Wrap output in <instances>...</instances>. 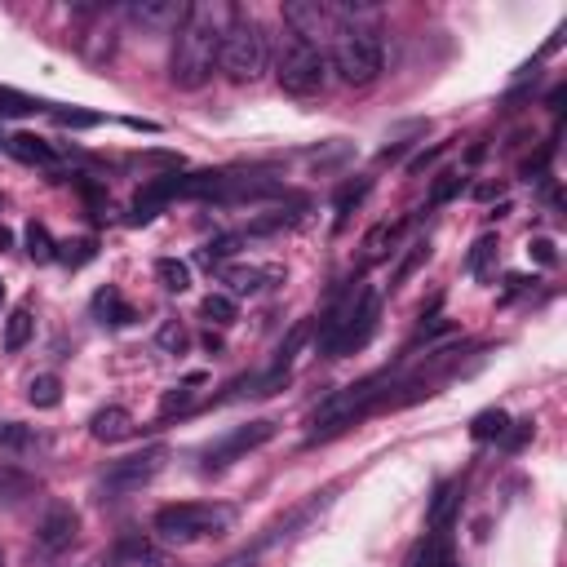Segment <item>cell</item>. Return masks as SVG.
<instances>
[{
  "instance_id": "obj_1",
  "label": "cell",
  "mask_w": 567,
  "mask_h": 567,
  "mask_svg": "<svg viewBox=\"0 0 567 567\" xmlns=\"http://www.w3.org/2000/svg\"><path fill=\"white\" fill-rule=\"evenodd\" d=\"M222 9L213 5H191L178 23V40H173V58H169V80L178 89H204L213 80L222 54Z\"/></svg>"
},
{
  "instance_id": "obj_2",
  "label": "cell",
  "mask_w": 567,
  "mask_h": 567,
  "mask_svg": "<svg viewBox=\"0 0 567 567\" xmlns=\"http://www.w3.org/2000/svg\"><path fill=\"white\" fill-rule=\"evenodd\" d=\"M377 328H381V297L373 288H355V293H346L342 302L328 311L324 328H319V350L333 359L355 355V350H364L373 342Z\"/></svg>"
},
{
  "instance_id": "obj_3",
  "label": "cell",
  "mask_w": 567,
  "mask_h": 567,
  "mask_svg": "<svg viewBox=\"0 0 567 567\" xmlns=\"http://www.w3.org/2000/svg\"><path fill=\"white\" fill-rule=\"evenodd\" d=\"M235 523L231 505H213V501H178V505H160L151 532L169 545H191L204 536H222Z\"/></svg>"
},
{
  "instance_id": "obj_4",
  "label": "cell",
  "mask_w": 567,
  "mask_h": 567,
  "mask_svg": "<svg viewBox=\"0 0 567 567\" xmlns=\"http://www.w3.org/2000/svg\"><path fill=\"white\" fill-rule=\"evenodd\" d=\"M218 67L235 80V85H253V80L266 71V32L253 14H244V9H231V23H226V32H222Z\"/></svg>"
},
{
  "instance_id": "obj_5",
  "label": "cell",
  "mask_w": 567,
  "mask_h": 567,
  "mask_svg": "<svg viewBox=\"0 0 567 567\" xmlns=\"http://www.w3.org/2000/svg\"><path fill=\"white\" fill-rule=\"evenodd\" d=\"M386 67V49H381V36L364 23H346L337 32L333 45V71L342 76V85L350 89H368Z\"/></svg>"
},
{
  "instance_id": "obj_6",
  "label": "cell",
  "mask_w": 567,
  "mask_h": 567,
  "mask_svg": "<svg viewBox=\"0 0 567 567\" xmlns=\"http://www.w3.org/2000/svg\"><path fill=\"white\" fill-rule=\"evenodd\" d=\"M284 94L293 98H315L328 89V54L319 45H306V40H288L280 54V71H275Z\"/></svg>"
},
{
  "instance_id": "obj_7",
  "label": "cell",
  "mask_w": 567,
  "mask_h": 567,
  "mask_svg": "<svg viewBox=\"0 0 567 567\" xmlns=\"http://www.w3.org/2000/svg\"><path fill=\"white\" fill-rule=\"evenodd\" d=\"M275 421L271 417H262V421H249V426H235L231 435H222L218 443H209L204 448V470H226V466H235L240 457H249V452H257L262 443H271L275 439Z\"/></svg>"
},
{
  "instance_id": "obj_8",
  "label": "cell",
  "mask_w": 567,
  "mask_h": 567,
  "mask_svg": "<svg viewBox=\"0 0 567 567\" xmlns=\"http://www.w3.org/2000/svg\"><path fill=\"white\" fill-rule=\"evenodd\" d=\"M164 461H169V452H164V448H147V452H133V457L111 461L107 474H102V492H111V497L142 492L164 470Z\"/></svg>"
},
{
  "instance_id": "obj_9",
  "label": "cell",
  "mask_w": 567,
  "mask_h": 567,
  "mask_svg": "<svg viewBox=\"0 0 567 567\" xmlns=\"http://www.w3.org/2000/svg\"><path fill=\"white\" fill-rule=\"evenodd\" d=\"M80 536V514L71 510V505H63V501H54L45 510V519H40V528H36V541L45 545L49 554H63L71 541Z\"/></svg>"
},
{
  "instance_id": "obj_10",
  "label": "cell",
  "mask_w": 567,
  "mask_h": 567,
  "mask_svg": "<svg viewBox=\"0 0 567 567\" xmlns=\"http://www.w3.org/2000/svg\"><path fill=\"white\" fill-rule=\"evenodd\" d=\"M284 23L293 27L297 40H306V45H319V36H324V27H328V9L297 0V5H284Z\"/></svg>"
},
{
  "instance_id": "obj_11",
  "label": "cell",
  "mask_w": 567,
  "mask_h": 567,
  "mask_svg": "<svg viewBox=\"0 0 567 567\" xmlns=\"http://www.w3.org/2000/svg\"><path fill=\"white\" fill-rule=\"evenodd\" d=\"M187 9L173 5V0H138L129 5V18L142 27V32H164V27H178Z\"/></svg>"
},
{
  "instance_id": "obj_12",
  "label": "cell",
  "mask_w": 567,
  "mask_h": 567,
  "mask_svg": "<svg viewBox=\"0 0 567 567\" xmlns=\"http://www.w3.org/2000/svg\"><path fill=\"white\" fill-rule=\"evenodd\" d=\"M129 430H133V417H129V408H120V404L94 412V421H89V435L98 443H116V439H125Z\"/></svg>"
},
{
  "instance_id": "obj_13",
  "label": "cell",
  "mask_w": 567,
  "mask_h": 567,
  "mask_svg": "<svg viewBox=\"0 0 567 567\" xmlns=\"http://www.w3.org/2000/svg\"><path fill=\"white\" fill-rule=\"evenodd\" d=\"M280 266H231L226 271V284H231V293H262L271 280H280Z\"/></svg>"
},
{
  "instance_id": "obj_14",
  "label": "cell",
  "mask_w": 567,
  "mask_h": 567,
  "mask_svg": "<svg viewBox=\"0 0 567 567\" xmlns=\"http://www.w3.org/2000/svg\"><path fill=\"white\" fill-rule=\"evenodd\" d=\"M9 151H14L23 164H54L58 151L49 147L45 138H36V133H18V138H9Z\"/></svg>"
},
{
  "instance_id": "obj_15",
  "label": "cell",
  "mask_w": 567,
  "mask_h": 567,
  "mask_svg": "<svg viewBox=\"0 0 567 567\" xmlns=\"http://www.w3.org/2000/svg\"><path fill=\"white\" fill-rule=\"evenodd\" d=\"M36 488H40V483L32 479V474H23V470H14V466H0V501L18 505L23 497H32Z\"/></svg>"
},
{
  "instance_id": "obj_16",
  "label": "cell",
  "mask_w": 567,
  "mask_h": 567,
  "mask_svg": "<svg viewBox=\"0 0 567 567\" xmlns=\"http://www.w3.org/2000/svg\"><path fill=\"white\" fill-rule=\"evenodd\" d=\"M27 404L32 408H58L63 404V381H58L54 373L32 377V386H27Z\"/></svg>"
},
{
  "instance_id": "obj_17",
  "label": "cell",
  "mask_w": 567,
  "mask_h": 567,
  "mask_svg": "<svg viewBox=\"0 0 567 567\" xmlns=\"http://www.w3.org/2000/svg\"><path fill=\"white\" fill-rule=\"evenodd\" d=\"M368 191H373V182H368V178H359L355 187H342V195H337V222H333V231H337V235L346 231L350 213H355L359 204H364V195H368Z\"/></svg>"
},
{
  "instance_id": "obj_18",
  "label": "cell",
  "mask_w": 567,
  "mask_h": 567,
  "mask_svg": "<svg viewBox=\"0 0 567 567\" xmlns=\"http://www.w3.org/2000/svg\"><path fill=\"white\" fill-rule=\"evenodd\" d=\"M408 222H381L377 231H368V240H364V257L368 262H381V257L390 253V244L399 240V231H404Z\"/></svg>"
},
{
  "instance_id": "obj_19",
  "label": "cell",
  "mask_w": 567,
  "mask_h": 567,
  "mask_svg": "<svg viewBox=\"0 0 567 567\" xmlns=\"http://www.w3.org/2000/svg\"><path fill=\"white\" fill-rule=\"evenodd\" d=\"M156 280L169 288V293H187V288H191V266L178 262V257H160V262H156Z\"/></svg>"
},
{
  "instance_id": "obj_20",
  "label": "cell",
  "mask_w": 567,
  "mask_h": 567,
  "mask_svg": "<svg viewBox=\"0 0 567 567\" xmlns=\"http://www.w3.org/2000/svg\"><path fill=\"white\" fill-rule=\"evenodd\" d=\"M32 328H36V319L27 306H18L14 315H9V324H5V350H23L27 342H32Z\"/></svg>"
},
{
  "instance_id": "obj_21",
  "label": "cell",
  "mask_w": 567,
  "mask_h": 567,
  "mask_svg": "<svg viewBox=\"0 0 567 567\" xmlns=\"http://www.w3.org/2000/svg\"><path fill=\"white\" fill-rule=\"evenodd\" d=\"M94 306H98V311L102 315H111V324H116V328H125V324H133V306L125 302V297H120L116 293V288H102V293L94 297Z\"/></svg>"
},
{
  "instance_id": "obj_22",
  "label": "cell",
  "mask_w": 567,
  "mask_h": 567,
  "mask_svg": "<svg viewBox=\"0 0 567 567\" xmlns=\"http://www.w3.org/2000/svg\"><path fill=\"white\" fill-rule=\"evenodd\" d=\"M505 430H510V417H505L501 408H488V412H479V417H474L470 435L479 439V443H488V439H501Z\"/></svg>"
},
{
  "instance_id": "obj_23",
  "label": "cell",
  "mask_w": 567,
  "mask_h": 567,
  "mask_svg": "<svg viewBox=\"0 0 567 567\" xmlns=\"http://www.w3.org/2000/svg\"><path fill=\"white\" fill-rule=\"evenodd\" d=\"M421 262H430V240H412V244H408V257L395 266V275H390V288L408 284V280H412V271H417Z\"/></svg>"
},
{
  "instance_id": "obj_24",
  "label": "cell",
  "mask_w": 567,
  "mask_h": 567,
  "mask_svg": "<svg viewBox=\"0 0 567 567\" xmlns=\"http://www.w3.org/2000/svg\"><path fill=\"white\" fill-rule=\"evenodd\" d=\"M497 249H501L497 235H479V240H474V249H470V257H466V271L483 280V275H488V266H492V257H497Z\"/></svg>"
},
{
  "instance_id": "obj_25",
  "label": "cell",
  "mask_w": 567,
  "mask_h": 567,
  "mask_svg": "<svg viewBox=\"0 0 567 567\" xmlns=\"http://www.w3.org/2000/svg\"><path fill=\"white\" fill-rule=\"evenodd\" d=\"M45 111V102L32 94H18V89H0V116H36Z\"/></svg>"
},
{
  "instance_id": "obj_26",
  "label": "cell",
  "mask_w": 567,
  "mask_h": 567,
  "mask_svg": "<svg viewBox=\"0 0 567 567\" xmlns=\"http://www.w3.org/2000/svg\"><path fill=\"white\" fill-rule=\"evenodd\" d=\"M27 257H32V262H40V266L54 262V257H58V244L49 240V231H45L40 222L27 226Z\"/></svg>"
},
{
  "instance_id": "obj_27",
  "label": "cell",
  "mask_w": 567,
  "mask_h": 567,
  "mask_svg": "<svg viewBox=\"0 0 567 567\" xmlns=\"http://www.w3.org/2000/svg\"><path fill=\"white\" fill-rule=\"evenodd\" d=\"M457 483H448V488H439V497H435V505H430V528L435 532H443L448 528V519H452V510H457Z\"/></svg>"
},
{
  "instance_id": "obj_28",
  "label": "cell",
  "mask_w": 567,
  "mask_h": 567,
  "mask_svg": "<svg viewBox=\"0 0 567 567\" xmlns=\"http://www.w3.org/2000/svg\"><path fill=\"white\" fill-rule=\"evenodd\" d=\"M0 448H14V452L40 448V435L27 426H18V421H5V426H0Z\"/></svg>"
},
{
  "instance_id": "obj_29",
  "label": "cell",
  "mask_w": 567,
  "mask_h": 567,
  "mask_svg": "<svg viewBox=\"0 0 567 567\" xmlns=\"http://www.w3.org/2000/svg\"><path fill=\"white\" fill-rule=\"evenodd\" d=\"M306 337H311V324H306V319H302V324H297L293 333H288L284 342H280V350H275V364H271V368H280V373H288V364H293V355H297V350H302Z\"/></svg>"
},
{
  "instance_id": "obj_30",
  "label": "cell",
  "mask_w": 567,
  "mask_h": 567,
  "mask_svg": "<svg viewBox=\"0 0 567 567\" xmlns=\"http://www.w3.org/2000/svg\"><path fill=\"white\" fill-rule=\"evenodd\" d=\"M156 346H160V350H169V355H187V346H191V333H187V328L178 324V319H169V324H164L160 333H156Z\"/></svg>"
},
{
  "instance_id": "obj_31",
  "label": "cell",
  "mask_w": 567,
  "mask_h": 567,
  "mask_svg": "<svg viewBox=\"0 0 567 567\" xmlns=\"http://www.w3.org/2000/svg\"><path fill=\"white\" fill-rule=\"evenodd\" d=\"M240 244H244V235H218V240H209V244H204V262H226V257H235V253H240Z\"/></svg>"
},
{
  "instance_id": "obj_32",
  "label": "cell",
  "mask_w": 567,
  "mask_h": 567,
  "mask_svg": "<svg viewBox=\"0 0 567 567\" xmlns=\"http://www.w3.org/2000/svg\"><path fill=\"white\" fill-rule=\"evenodd\" d=\"M204 319H213V324H231L235 319V297H226V293H209L204 297Z\"/></svg>"
},
{
  "instance_id": "obj_33",
  "label": "cell",
  "mask_w": 567,
  "mask_h": 567,
  "mask_svg": "<svg viewBox=\"0 0 567 567\" xmlns=\"http://www.w3.org/2000/svg\"><path fill=\"white\" fill-rule=\"evenodd\" d=\"M54 120L63 129H94V125H102V116H94V111H76V107H58Z\"/></svg>"
},
{
  "instance_id": "obj_34",
  "label": "cell",
  "mask_w": 567,
  "mask_h": 567,
  "mask_svg": "<svg viewBox=\"0 0 567 567\" xmlns=\"http://www.w3.org/2000/svg\"><path fill=\"white\" fill-rule=\"evenodd\" d=\"M461 187H466V178H461V173H443V178L435 182V191H430V204H448L452 195H461Z\"/></svg>"
},
{
  "instance_id": "obj_35",
  "label": "cell",
  "mask_w": 567,
  "mask_h": 567,
  "mask_svg": "<svg viewBox=\"0 0 567 567\" xmlns=\"http://www.w3.org/2000/svg\"><path fill=\"white\" fill-rule=\"evenodd\" d=\"M448 333H452V324H448V319H430V324H421V328H417V337H412V342H408V355H412V350H417V346L435 342V337H448Z\"/></svg>"
},
{
  "instance_id": "obj_36",
  "label": "cell",
  "mask_w": 567,
  "mask_h": 567,
  "mask_svg": "<svg viewBox=\"0 0 567 567\" xmlns=\"http://www.w3.org/2000/svg\"><path fill=\"white\" fill-rule=\"evenodd\" d=\"M191 408V390L187 386H178V390H169V395L160 399V421H169L173 412H187Z\"/></svg>"
},
{
  "instance_id": "obj_37",
  "label": "cell",
  "mask_w": 567,
  "mask_h": 567,
  "mask_svg": "<svg viewBox=\"0 0 567 567\" xmlns=\"http://www.w3.org/2000/svg\"><path fill=\"white\" fill-rule=\"evenodd\" d=\"M528 253H532L541 266H554V262H559V253H554V240H545V235H541V240H532V244H528Z\"/></svg>"
},
{
  "instance_id": "obj_38",
  "label": "cell",
  "mask_w": 567,
  "mask_h": 567,
  "mask_svg": "<svg viewBox=\"0 0 567 567\" xmlns=\"http://www.w3.org/2000/svg\"><path fill=\"white\" fill-rule=\"evenodd\" d=\"M443 151H448V142H435V147H430V151H421V156L408 164V173H421V169H426V164H435V160L443 156Z\"/></svg>"
},
{
  "instance_id": "obj_39",
  "label": "cell",
  "mask_w": 567,
  "mask_h": 567,
  "mask_svg": "<svg viewBox=\"0 0 567 567\" xmlns=\"http://www.w3.org/2000/svg\"><path fill=\"white\" fill-rule=\"evenodd\" d=\"M98 249H94V240H85V244H76V253H67V262L71 266H85V262H94Z\"/></svg>"
},
{
  "instance_id": "obj_40",
  "label": "cell",
  "mask_w": 567,
  "mask_h": 567,
  "mask_svg": "<svg viewBox=\"0 0 567 567\" xmlns=\"http://www.w3.org/2000/svg\"><path fill=\"white\" fill-rule=\"evenodd\" d=\"M14 249V231H9V226H0V253H9Z\"/></svg>"
},
{
  "instance_id": "obj_41",
  "label": "cell",
  "mask_w": 567,
  "mask_h": 567,
  "mask_svg": "<svg viewBox=\"0 0 567 567\" xmlns=\"http://www.w3.org/2000/svg\"><path fill=\"white\" fill-rule=\"evenodd\" d=\"M0 302H5V280H0Z\"/></svg>"
},
{
  "instance_id": "obj_42",
  "label": "cell",
  "mask_w": 567,
  "mask_h": 567,
  "mask_svg": "<svg viewBox=\"0 0 567 567\" xmlns=\"http://www.w3.org/2000/svg\"><path fill=\"white\" fill-rule=\"evenodd\" d=\"M0 567H5V550H0Z\"/></svg>"
}]
</instances>
